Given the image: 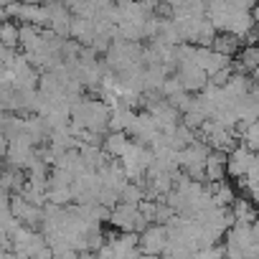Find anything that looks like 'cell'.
Instances as JSON below:
<instances>
[{"label": "cell", "mask_w": 259, "mask_h": 259, "mask_svg": "<svg viewBox=\"0 0 259 259\" xmlns=\"http://www.w3.org/2000/svg\"><path fill=\"white\" fill-rule=\"evenodd\" d=\"M170 241V234H168V226L165 224H150L143 234H140V246L148 256H158L165 251Z\"/></svg>", "instance_id": "1"}, {"label": "cell", "mask_w": 259, "mask_h": 259, "mask_svg": "<svg viewBox=\"0 0 259 259\" xmlns=\"http://www.w3.org/2000/svg\"><path fill=\"white\" fill-rule=\"evenodd\" d=\"M176 69H178V79H181L183 89H188V92H193V94L203 92V87L208 84L206 69H201L196 61H183V64H178Z\"/></svg>", "instance_id": "2"}, {"label": "cell", "mask_w": 259, "mask_h": 259, "mask_svg": "<svg viewBox=\"0 0 259 259\" xmlns=\"http://www.w3.org/2000/svg\"><path fill=\"white\" fill-rule=\"evenodd\" d=\"M251 160H254V150L249 148V145H239V148H234L231 153H229V163H226V173L231 176V178H239V176H246V170H249V165H251Z\"/></svg>", "instance_id": "3"}, {"label": "cell", "mask_w": 259, "mask_h": 259, "mask_svg": "<svg viewBox=\"0 0 259 259\" xmlns=\"http://www.w3.org/2000/svg\"><path fill=\"white\" fill-rule=\"evenodd\" d=\"M226 163H229V153L224 150H211L206 158V178L208 181H224L226 173Z\"/></svg>", "instance_id": "4"}, {"label": "cell", "mask_w": 259, "mask_h": 259, "mask_svg": "<svg viewBox=\"0 0 259 259\" xmlns=\"http://www.w3.org/2000/svg\"><path fill=\"white\" fill-rule=\"evenodd\" d=\"M259 66V46H241V51L234 56V71L239 74H251Z\"/></svg>", "instance_id": "5"}, {"label": "cell", "mask_w": 259, "mask_h": 259, "mask_svg": "<svg viewBox=\"0 0 259 259\" xmlns=\"http://www.w3.org/2000/svg\"><path fill=\"white\" fill-rule=\"evenodd\" d=\"M127 135H130L127 130H109V135L104 138V145H102V148H104L112 158H122L124 150L130 148V143H133Z\"/></svg>", "instance_id": "6"}, {"label": "cell", "mask_w": 259, "mask_h": 259, "mask_svg": "<svg viewBox=\"0 0 259 259\" xmlns=\"http://www.w3.org/2000/svg\"><path fill=\"white\" fill-rule=\"evenodd\" d=\"M241 46H244V38L231 33V31H219L216 38H213V49L226 54V56H236L241 51Z\"/></svg>", "instance_id": "7"}, {"label": "cell", "mask_w": 259, "mask_h": 259, "mask_svg": "<svg viewBox=\"0 0 259 259\" xmlns=\"http://www.w3.org/2000/svg\"><path fill=\"white\" fill-rule=\"evenodd\" d=\"M226 241L249 249V246L256 241V239H254V229H251V224H249V221H236V224L226 231Z\"/></svg>", "instance_id": "8"}, {"label": "cell", "mask_w": 259, "mask_h": 259, "mask_svg": "<svg viewBox=\"0 0 259 259\" xmlns=\"http://www.w3.org/2000/svg\"><path fill=\"white\" fill-rule=\"evenodd\" d=\"M254 26H256V21H254L251 11H234V13H231V21H229V31H231V33H236V36L244 38Z\"/></svg>", "instance_id": "9"}, {"label": "cell", "mask_w": 259, "mask_h": 259, "mask_svg": "<svg viewBox=\"0 0 259 259\" xmlns=\"http://www.w3.org/2000/svg\"><path fill=\"white\" fill-rule=\"evenodd\" d=\"M234 213H236V221H249V224H254V219H259V213H256V208H254V203L244 196V198H239L236 196V201H234Z\"/></svg>", "instance_id": "10"}, {"label": "cell", "mask_w": 259, "mask_h": 259, "mask_svg": "<svg viewBox=\"0 0 259 259\" xmlns=\"http://www.w3.org/2000/svg\"><path fill=\"white\" fill-rule=\"evenodd\" d=\"M0 41H3L6 46H16V49H21V23L3 21V28H0Z\"/></svg>", "instance_id": "11"}, {"label": "cell", "mask_w": 259, "mask_h": 259, "mask_svg": "<svg viewBox=\"0 0 259 259\" xmlns=\"http://www.w3.org/2000/svg\"><path fill=\"white\" fill-rule=\"evenodd\" d=\"M211 201H213V206H234V201H236V193H234V188H231V183L224 178L221 183H219V191L211 196Z\"/></svg>", "instance_id": "12"}, {"label": "cell", "mask_w": 259, "mask_h": 259, "mask_svg": "<svg viewBox=\"0 0 259 259\" xmlns=\"http://www.w3.org/2000/svg\"><path fill=\"white\" fill-rule=\"evenodd\" d=\"M244 145H249L254 153L259 150V119L251 122V124L246 127V133H244Z\"/></svg>", "instance_id": "13"}, {"label": "cell", "mask_w": 259, "mask_h": 259, "mask_svg": "<svg viewBox=\"0 0 259 259\" xmlns=\"http://www.w3.org/2000/svg\"><path fill=\"white\" fill-rule=\"evenodd\" d=\"M206 119H208V114H206V112H201V109H188V112L183 114V122H186L188 127H193V130H198Z\"/></svg>", "instance_id": "14"}, {"label": "cell", "mask_w": 259, "mask_h": 259, "mask_svg": "<svg viewBox=\"0 0 259 259\" xmlns=\"http://www.w3.org/2000/svg\"><path fill=\"white\" fill-rule=\"evenodd\" d=\"M181 89H183V84H181V79H178V74H176V76H168V79L163 81V89H160V92H163L165 97H173V94L181 92Z\"/></svg>", "instance_id": "15"}, {"label": "cell", "mask_w": 259, "mask_h": 259, "mask_svg": "<svg viewBox=\"0 0 259 259\" xmlns=\"http://www.w3.org/2000/svg\"><path fill=\"white\" fill-rule=\"evenodd\" d=\"M231 11H251L256 6V0H226Z\"/></svg>", "instance_id": "16"}, {"label": "cell", "mask_w": 259, "mask_h": 259, "mask_svg": "<svg viewBox=\"0 0 259 259\" xmlns=\"http://www.w3.org/2000/svg\"><path fill=\"white\" fill-rule=\"evenodd\" d=\"M168 3H170L173 8H181V6H191L193 0H168Z\"/></svg>", "instance_id": "17"}, {"label": "cell", "mask_w": 259, "mask_h": 259, "mask_svg": "<svg viewBox=\"0 0 259 259\" xmlns=\"http://www.w3.org/2000/svg\"><path fill=\"white\" fill-rule=\"evenodd\" d=\"M251 229H254V239L259 241V219H254V224H251Z\"/></svg>", "instance_id": "18"}, {"label": "cell", "mask_w": 259, "mask_h": 259, "mask_svg": "<svg viewBox=\"0 0 259 259\" xmlns=\"http://www.w3.org/2000/svg\"><path fill=\"white\" fill-rule=\"evenodd\" d=\"M251 16H254V21H256V23H259V0H256V6H254V8H251Z\"/></svg>", "instance_id": "19"}, {"label": "cell", "mask_w": 259, "mask_h": 259, "mask_svg": "<svg viewBox=\"0 0 259 259\" xmlns=\"http://www.w3.org/2000/svg\"><path fill=\"white\" fill-rule=\"evenodd\" d=\"M11 3H13V0H0V6H3V8H6V6H11Z\"/></svg>", "instance_id": "20"}, {"label": "cell", "mask_w": 259, "mask_h": 259, "mask_svg": "<svg viewBox=\"0 0 259 259\" xmlns=\"http://www.w3.org/2000/svg\"><path fill=\"white\" fill-rule=\"evenodd\" d=\"M23 3H41V0H23Z\"/></svg>", "instance_id": "21"}]
</instances>
